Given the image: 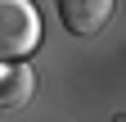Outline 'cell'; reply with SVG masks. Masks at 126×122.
<instances>
[{"instance_id": "6da1fadb", "label": "cell", "mask_w": 126, "mask_h": 122, "mask_svg": "<svg viewBox=\"0 0 126 122\" xmlns=\"http://www.w3.org/2000/svg\"><path fill=\"white\" fill-rule=\"evenodd\" d=\"M41 45V9L32 0H0V59H27Z\"/></svg>"}, {"instance_id": "7a4b0ae2", "label": "cell", "mask_w": 126, "mask_h": 122, "mask_svg": "<svg viewBox=\"0 0 126 122\" xmlns=\"http://www.w3.org/2000/svg\"><path fill=\"white\" fill-rule=\"evenodd\" d=\"M117 0H59V23L72 36H99L113 18Z\"/></svg>"}, {"instance_id": "3957f363", "label": "cell", "mask_w": 126, "mask_h": 122, "mask_svg": "<svg viewBox=\"0 0 126 122\" xmlns=\"http://www.w3.org/2000/svg\"><path fill=\"white\" fill-rule=\"evenodd\" d=\"M36 95V72L23 59H14V68L0 72V109H27Z\"/></svg>"}, {"instance_id": "277c9868", "label": "cell", "mask_w": 126, "mask_h": 122, "mask_svg": "<svg viewBox=\"0 0 126 122\" xmlns=\"http://www.w3.org/2000/svg\"><path fill=\"white\" fill-rule=\"evenodd\" d=\"M0 72H5V59H0Z\"/></svg>"}]
</instances>
